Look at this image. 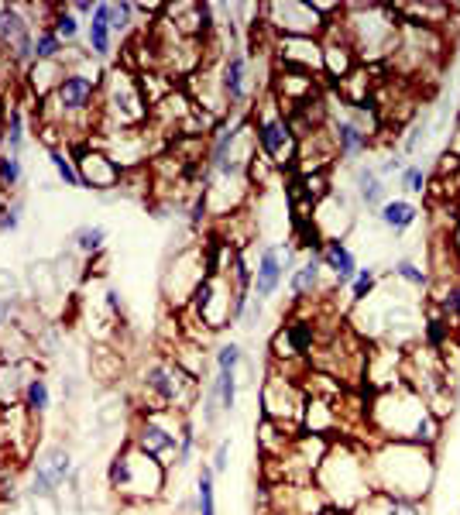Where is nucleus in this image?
Instances as JSON below:
<instances>
[{
  "instance_id": "nucleus-1",
  "label": "nucleus",
  "mask_w": 460,
  "mask_h": 515,
  "mask_svg": "<svg viewBox=\"0 0 460 515\" xmlns=\"http://www.w3.org/2000/svg\"><path fill=\"white\" fill-rule=\"evenodd\" d=\"M368 426L378 440L419 443V447H436L443 433V419L426 406V399L409 382L378 388L368 406Z\"/></svg>"
},
{
  "instance_id": "nucleus-2",
  "label": "nucleus",
  "mask_w": 460,
  "mask_h": 515,
  "mask_svg": "<svg viewBox=\"0 0 460 515\" xmlns=\"http://www.w3.org/2000/svg\"><path fill=\"white\" fill-rule=\"evenodd\" d=\"M368 471L375 495H402L423 502L436 481V457L433 447L378 440L368 450Z\"/></svg>"
},
{
  "instance_id": "nucleus-3",
  "label": "nucleus",
  "mask_w": 460,
  "mask_h": 515,
  "mask_svg": "<svg viewBox=\"0 0 460 515\" xmlns=\"http://www.w3.org/2000/svg\"><path fill=\"white\" fill-rule=\"evenodd\" d=\"M313 485L323 491V498L337 512H358L375 488H371V471H368V450L354 447V443L340 440L327 447V457L316 467Z\"/></svg>"
},
{
  "instance_id": "nucleus-4",
  "label": "nucleus",
  "mask_w": 460,
  "mask_h": 515,
  "mask_svg": "<svg viewBox=\"0 0 460 515\" xmlns=\"http://www.w3.org/2000/svg\"><path fill=\"white\" fill-rule=\"evenodd\" d=\"M340 35L358 55L361 66H378V62L392 59L395 45H399V14L395 7H378V4H344L340 14Z\"/></svg>"
},
{
  "instance_id": "nucleus-5",
  "label": "nucleus",
  "mask_w": 460,
  "mask_h": 515,
  "mask_svg": "<svg viewBox=\"0 0 460 515\" xmlns=\"http://www.w3.org/2000/svg\"><path fill=\"white\" fill-rule=\"evenodd\" d=\"M165 481H169V467L155 457H148L145 450H138L128 440L107 464V485L114 495H121L131 505L158 502L165 495Z\"/></svg>"
},
{
  "instance_id": "nucleus-6",
  "label": "nucleus",
  "mask_w": 460,
  "mask_h": 515,
  "mask_svg": "<svg viewBox=\"0 0 460 515\" xmlns=\"http://www.w3.org/2000/svg\"><path fill=\"white\" fill-rule=\"evenodd\" d=\"M138 388H141V399H145L141 406L169 409L176 416H186L200 402L203 392V385L193 375H186L172 358H155L152 364H145L138 375Z\"/></svg>"
},
{
  "instance_id": "nucleus-7",
  "label": "nucleus",
  "mask_w": 460,
  "mask_h": 515,
  "mask_svg": "<svg viewBox=\"0 0 460 515\" xmlns=\"http://www.w3.org/2000/svg\"><path fill=\"white\" fill-rule=\"evenodd\" d=\"M251 114V134H255V148L272 169H285L296 162L299 155V138L289 128V117L282 114L279 100L272 93H261L255 100Z\"/></svg>"
},
{
  "instance_id": "nucleus-8",
  "label": "nucleus",
  "mask_w": 460,
  "mask_h": 515,
  "mask_svg": "<svg viewBox=\"0 0 460 515\" xmlns=\"http://www.w3.org/2000/svg\"><path fill=\"white\" fill-rule=\"evenodd\" d=\"M152 107L141 97V86H138V76L124 66H114L107 76H103V86H100V100H97V117L107 128L114 131H128V128H138V124L148 121Z\"/></svg>"
},
{
  "instance_id": "nucleus-9",
  "label": "nucleus",
  "mask_w": 460,
  "mask_h": 515,
  "mask_svg": "<svg viewBox=\"0 0 460 515\" xmlns=\"http://www.w3.org/2000/svg\"><path fill=\"white\" fill-rule=\"evenodd\" d=\"M131 443L138 450H145L148 457L162 461L165 467L176 464V457H179V416L169 409L141 406L138 416H134Z\"/></svg>"
},
{
  "instance_id": "nucleus-10",
  "label": "nucleus",
  "mask_w": 460,
  "mask_h": 515,
  "mask_svg": "<svg viewBox=\"0 0 460 515\" xmlns=\"http://www.w3.org/2000/svg\"><path fill=\"white\" fill-rule=\"evenodd\" d=\"M230 303H234V285L227 272H206L203 282L196 285L193 299H189V313L206 327V334H220L230 323Z\"/></svg>"
},
{
  "instance_id": "nucleus-11",
  "label": "nucleus",
  "mask_w": 460,
  "mask_h": 515,
  "mask_svg": "<svg viewBox=\"0 0 460 515\" xmlns=\"http://www.w3.org/2000/svg\"><path fill=\"white\" fill-rule=\"evenodd\" d=\"M303 409H306V388L292 382L285 371L282 375L279 371H268V378L261 382V416L285 426H299L303 423Z\"/></svg>"
},
{
  "instance_id": "nucleus-12",
  "label": "nucleus",
  "mask_w": 460,
  "mask_h": 515,
  "mask_svg": "<svg viewBox=\"0 0 460 515\" xmlns=\"http://www.w3.org/2000/svg\"><path fill=\"white\" fill-rule=\"evenodd\" d=\"M73 454L62 443H49L42 454L31 461V481H28V495L42 498V502H55L62 485H69L73 478Z\"/></svg>"
},
{
  "instance_id": "nucleus-13",
  "label": "nucleus",
  "mask_w": 460,
  "mask_h": 515,
  "mask_svg": "<svg viewBox=\"0 0 460 515\" xmlns=\"http://www.w3.org/2000/svg\"><path fill=\"white\" fill-rule=\"evenodd\" d=\"M261 18L275 35L289 38H323L327 21L316 14L313 0H285V4H261Z\"/></svg>"
},
{
  "instance_id": "nucleus-14",
  "label": "nucleus",
  "mask_w": 460,
  "mask_h": 515,
  "mask_svg": "<svg viewBox=\"0 0 460 515\" xmlns=\"http://www.w3.org/2000/svg\"><path fill=\"white\" fill-rule=\"evenodd\" d=\"M69 155L76 162V172H79V186L83 189H93V193H107V189H121V179H124V169L114 162L100 145L93 141H79V145H66Z\"/></svg>"
},
{
  "instance_id": "nucleus-15",
  "label": "nucleus",
  "mask_w": 460,
  "mask_h": 515,
  "mask_svg": "<svg viewBox=\"0 0 460 515\" xmlns=\"http://www.w3.org/2000/svg\"><path fill=\"white\" fill-rule=\"evenodd\" d=\"M217 83H220V93H224L230 114L244 110V103L255 93V83H251V59L241 45H227V55L220 59V69H217Z\"/></svg>"
},
{
  "instance_id": "nucleus-16",
  "label": "nucleus",
  "mask_w": 460,
  "mask_h": 515,
  "mask_svg": "<svg viewBox=\"0 0 460 515\" xmlns=\"http://www.w3.org/2000/svg\"><path fill=\"white\" fill-rule=\"evenodd\" d=\"M203 275H206V255H203V248L182 251V255H176V261H172L169 272H165V279H162L165 299H169L172 306L189 303V299H193V292H196V285L203 282Z\"/></svg>"
},
{
  "instance_id": "nucleus-17",
  "label": "nucleus",
  "mask_w": 460,
  "mask_h": 515,
  "mask_svg": "<svg viewBox=\"0 0 460 515\" xmlns=\"http://www.w3.org/2000/svg\"><path fill=\"white\" fill-rule=\"evenodd\" d=\"M272 59L279 69H296V73L323 76V42L320 38H289L275 35Z\"/></svg>"
},
{
  "instance_id": "nucleus-18",
  "label": "nucleus",
  "mask_w": 460,
  "mask_h": 515,
  "mask_svg": "<svg viewBox=\"0 0 460 515\" xmlns=\"http://www.w3.org/2000/svg\"><path fill=\"white\" fill-rule=\"evenodd\" d=\"M285 272H289V248L282 244H261L258 261H255V285H251V296L255 299H272L282 289Z\"/></svg>"
},
{
  "instance_id": "nucleus-19",
  "label": "nucleus",
  "mask_w": 460,
  "mask_h": 515,
  "mask_svg": "<svg viewBox=\"0 0 460 515\" xmlns=\"http://www.w3.org/2000/svg\"><path fill=\"white\" fill-rule=\"evenodd\" d=\"M272 358L275 361H303L313 354L316 347V323L313 320H292V323H282L279 330L272 334Z\"/></svg>"
},
{
  "instance_id": "nucleus-20",
  "label": "nucleus",
  "mask_w": 460,
  "mask_h": 515,
  "mask_svg": "<svg viewBox=\"0 0 460 515\" xmlns=\"http://www.w3.org/2000/svg\"><path fill=\"white\" fill-rule=\"evenodd\" d=\"M320 292H333V282L327 279V272H323L320 258L309 255L303 265L289 272V296L296 299V303H309V299H316Z\"/></svg>"
},
{
  "instance_id": "nucleus-21",
  "label": "nucleus",
  "mask_w": 460,
  "mask_h": 515,
  "mask_svg": "<svg viewBox=\"0 0 460 515\" xmlns=\"http://www.w3.org/2000/svg\"><path fill=\"white\" fill-rule=\"evenodd\" d=\"M316 258H320V265H323V272H327V279L333 282V289H347L361 268L358 258H354V251L347 248L344 241H327Z\"/></svg>"
},
{
  "instance_id": "nucleus-22",
  "label": "nucleus",
  "mask_w": 460,
  "mask_h": 515,
  "mask_svg": "<svg viewBox=\"0 0 460 515\" xmlns=\"http://www.w3.org/2000/svg\"><path fill=\"white\" fill-rule=\"evenodd\" d=\"M0 124H4V155H25L28 148V117L18 100L0 103Z\"/></svg>"
},
{
  "instance_id": "nucleus-23",
  "label": "nucleus",
  "mask_w": 460,
  "mask_h": 515,
  "mask_svg": "<svg viewBox=\"0 0 460 515\" xmlns=\"http://www.w3.org/2000/svg\"><path fill=\"white\" fill-rule=\"evenodd\" d=\"M114 31H110V21H107V4H97L93 7V18L86 21V52L93 59H110L114 55Z\"/></svg>"
},
{
  "instance_id": "nucleus-24",
  "label": "nucleus",
  "mask_w": 460,
  "mask_h": 515,
  "mask_svg": "<svg viewBox=\"0 0 460 515\" xmlns=\"http://www.w3.org/2000/svg\"><path fill=\"white\" fill-rule=\"evenodd\" d=\"M416 220H419V206L412 200H406V196L385 200L382 210H378V224H382L385 231H392L395 237L412 231V227H416Z\"/></svg>"
},
{
  "instance_id": "nucleus-25",
  "label": "nucleus",
  "mask_w": 460,
  "mask_h": 515,
  "mask_svg": "<svg viewBox=\"0 0 460 515\" xmlns=\"http://www.w3.org/2000/svg\"><path fill=\"white\" fill-rule=\"evenodd\" d=\"M354 189H358V200L368 206V210H382V203L388 200L385 179L378 176L375 165H361V169L354 172Z\"/></svg>"
},
{
  "instance_id": "nucleus-26",
  "label": "nucleus",
  "mask_w": 460,
  "mask_h": 515,
  "mask_svg": "<svg viewBox=\"0 0 460 515\" xmlns=\"http://www.w3.org/2000/svg\"><path fill=\"white\" fill-rule=\"evenodd\" d=\"M107 237L110 231L103 224H79L73 234H69V248L76 251L79 258H97L103 255V248H107Z\"/></svg>"
},
{
  "instance_id": "nucleus-27",
  "label": "nucleus",
  "mask_w": 460,
  "mask_h": 515,
  "mask_svg": "<svg viewBox=\"0 0 460 515\" xmlns=\"http://www.w3.org/2000/svg\"><path fill=\"white\" fill-rule=\"evenodd\" d=\"M62 76H66V66H62V62H31L28 86H31V93H35L38 100H45V97H52V93H55V86L62 83Z\"/></svg>"
},
{
  "instance_id": "nucleus-28",
  "label": "nucleus",
  "mask_w": 460,
  "mask_h": 515,
  "mask_svg": "<svg viewBox=\"0 0 460 515\" xmlns=\"http://www.w3.org/2000/svg\"><path fill=\"white\" fill-rule=\"evenodd\" d=\"M454 323L447 320V316L440 313V309H430V313L423 316V344H426V351H433V354H440L443 347L450 344V337H454Z\"/></svg>"
},
{
  "instance_id": "nucleus-29",
  "label": "nucleus",
  "mask_w": 460,
  "mask_h": 515,
  "mask_svg": "<svg viewBox=\"0 0 460 515\" xmlns=\"http://www.w3.org/2000/svg\"><path fill=\"white\" fill-rule=\"evenodd\" d=\"M21 406H25L35 419H42L45 412L52 409V388H49V382H45V375L28 378L25 392H21Z\"/></svg>"
},
{
  "instance_id": "nucleus-30",
  "label": "nucleus",
  "mask_w": 460,
  "mask_h": 515,
  "mask_svg": "<svg viewBox=\"0 0 460 515\" xmlns=\"http://www.w3.org/2000/svg\"><path fill=\"white\" fill-rule=\"evenodd\" d=\"M196 515H217V474L210 461H203L196 474Z\"/></svg>"
},
{
  "instance_id": "nucleus-31",
  "label": "nucleus",
  "mask_w": 460,
  "mask_h": 515,
  "mask_svg": "<svg viewBox=\"0 0 460 515\" xmlns=\"http://www.w3.org/2000/svg\"><path fill=\"white\" fill-rule=\"evenodd\" d=\"M52 31L62 38L66 45H73L79 35H86V25L76 18L73 11H69V4H59L55 7V18H52Z\"/></svg>"
},
{
  "instance_id": "nucleus-32",
  "label": "nucleus",
  "mask_w": 460,
  "mask_h": 515,
  "mask_svg": "<svg viewBox=\"0 0 460 515\" xmlns=\"http://www.w3.org/2000/svg\"><path fill=\"white\" fill-rule=\"evenodd\" d=\"M62 55H66V42H62L52 28H38L35 31V62H62Z\"/></svg>"
},
{
  "instance_id": "nucleus-33",
  "label": "nucleus",
  "mask_w": 460,
  "mask_h": 515,
  "mask_svg": "<svg viewBox=\"0 0 460 515\" xmlns=\"http://www.w3.org/2000/svg\"><path fill=\"white\" fill-rule=\"evenodd\" d=\"M49 162H52V169H55V179H59V186L83 189V186H79V172H76V162H73V155H69V148H52Z\"/></svg>"
},
{
  "instance_id": "nucleus-34",
  "label": "nucleus",
  "mask_w": 460,
  "mask_h": 515,
  "mask_svg": "<svg viewBox=\"0 0 460 515\" xmlns=\"http://www.w3.org/2000/svg\"><path fill=\"white\" fill-rule=\"evenodd\" d=\"M220 412H224V406H220V385H217V378H210L206 388L200 392V416H203L206 430H217Z\"/></svg>"
},
{
  "instance_id": "nucleus-35",
  "label": "nucleus",
  "mask_w": 460,
  "mask_h": 515,
  "mask_svg": "<svg viewBox=\"0 0 460 515\" xmlns=\"http://www.w3.org/2000/svg\"><path fill=\"white\" fill-rule=\"evenodd\" d=\"M21 186H25V158L0 155V189L11 196L14 189H21Z\"/></svg>"
},
{
  "instance_id": "nucleus-36",
  "label": "nucleus",
  "mask_w": 460,
  "mask_h": 515,
  "mask_svg": "<svg viewBox=\"0 0 460 515\" xmlns=\"http://www.w3.org/2000/svg\"><path fill=\"white\" fill-rule=\"evenodd\" d=\"M196 447H200V437H196V419L186 412V416H179V457H176V467H186L189 461H193Z\"/></svg>"
},
{
  "instance_id": "nucleus-37",
  "label": "nucleus",
  "mask_w": 460,
  "mask_h": 515,
  "mask_svg": "<svg viewBox=\"0 0 460 515\" xmlns=\"http://www.w3.org/2000/svg\"><path fill=\"white\" fill-rule=\"evenodd\" d=\"M347 289H351V303L364 306L371 296H375V289H378V268H371V265L358 268V275H354V282L347 285Z\"/></svg>"
},
{
  "instance_id": "nucleus-38",
  "label": "nucleus",
  "mask_w": 460,
  "mask_h": 515,
  "mask_svg": "<svg viewBox=\"0 0 460 515\" xmlns=\"http://www.w3.org/2000/svg\"><path fill=\"white\" fill-rule=\"evenodd\" d=\"M392 275H395L399 282L412 285V289H430V282H433L430 272H426L423 265H416L412 258H399V261H395V265H392Z\"/></svg>"
},
{
  "instance_id": "nucleus-39",
  "label": "nucleus",
  "mask_w": 460,
  "mask_h": 515,
  "mask_svg": "<svg viewBox=\"0 0 460 515\" xmlns=\"http://www.w3.org/2000/svg\"><path fill=\"white\" fill-rule=\"evenodd\" d=\"M426 186H430V176H426L423 165L409 162L406 169L399 172V189H402V193H406V200H409V196H423V193H426Z\"/></svg>"
},
{
  "instance_id": "nucleus-40",
  "label": "nucleus",
  "mask_w": 460,
  "mask_h": 515,
  "mask_svg": "<svg viewBox=\"0 0 460 515\" xmlns=\"http://www.w3.org/2000/svg\"><path fill=\"white\" fill-rule=\"evenodd\" d=\"M244 347L237 344V340H224V344L217 347V354H213V364H217V371H237L244 364Z\"/></svg>"
},
{
  "instance_id": "nucleus-41",
  "label": "nucleus",
  "mask_w": 460,
  "mask_h": 515,
  "mask_svg": "<svg viewBox=\"0 0 460 515\" xmlns=\"http://www.w3.org/2000/svg\"><path fill=\"white\" fill-rule=\"evenodd\" d=\"M436 309H440L450 323H457L460 327V279H454L447 289L440 292V296H436Z\"/></svg>"
},
{
  "instance_id": "nucleus-42",
  "label": "nucleus",
  "mask_w": 460,
  "mask_h": 515,
  "mask_svg": "<svg viewBox=\"0 0 460 515\" xmlns=\"http://www.w3.org/2000/svg\"><path fill=\"white\" fill-rule=\"evenodd\" d=\"M217 385H220V406L230 416L237 409V392H241V382H237V371H217Z\"/></svg>"
},
{
  "instance_id": "nucleus-43",
  "label": "nucleus",
  "mask_w": 460,
  "mask_h": 515,
  "mask_svg": "<svg viewBox=\"0 0 460 515\" xmlns=\"http://www.w3.org/2000/svg\"><path fill=\"white\" fill-rule=\"evenodd\" d=\"M131 18H134V4H107V21L114 38H124L131 31Z\"/></svg>"
},
{
  "instance_id": "nucleus-44",
  "label": "nucleus",
  "mask_w": 460,
  "mask_h": 515,
  "mask_svg": "<svg viewBox=\"0 0 460 515\" xmlns=\"http://www.w3.org/2000/svg\"><path fill=\"white\" fill-rule=\"evenodd\" d=\"M21 224H25V200L7 203L4 213H0V234H18Z\"/></svg>"
},
{
  "instance_id": "nucleus-45",
  "label": "nucleus",
  "mask_w": 460,
  "mask_h": 515,
  "mask_svg": "<svg viewBox=\"0 0 460 515\" xmlns=\"http://www.w3.org/2000/svg\"><path fill=\"white\" fill-rule=\"evenodd\" d=\"M230 450H234V443H230V437L227 440H220L217 447H213V457H210V467H213V474H224L227 467H230Z\"/></svg>"
},
{
  "instance_id": "nucleus-46",
  "label": "nucleus",
  "mask_w": 460,
  "mask_h": 515,
  "mask_svg": "<svg viewBox=\"0 0 460 515\" xmlns=\"http://www.w3.org/2000/svg\"><path fill=\"white\" fill-rule=\"evenodd\" d=\"M426 131H430V121H416L412 124V131H409V138L402 141V155H412L419 148V141L426 138Z\"/></svg>"
},
{
  "instance_id": "nucleus-47",
  "label": "nucleus",
  "mask_w": 460,
  "mask_h": 515,
  "mask_svg": "<svg viewBox=\"0 0 460 515\" xmlns=\"http://www.w3.org/2000/svg\"><path fill=\"white\" fill-rule=\"evenodd\" d=\"M406 165H409L406 155L399 152V155H388L382 165H375V169H378V176H382V179H392V176H399V172L406 169Z\"/></svg>"
},
{
  "instance_id": "nucleus-48",
  "label": "nucleus",
  "mask_w": 460,
  "mask_h": 515,
  "mask_svg": "<svg viewBox=\"0 0 460 515\" xmlns=\"http://www.w3.org/2000/svg\"><path fill=\"white\" fill-rule=\"evenodd\" d=\"M18 289H21L18 275L7 272V268H0V299H14L18 296Z\"/></svg>"
},
{
  "instance_id": "nucleus-49",
  "label": "nucleus",
  "mask_w": 460,
  "mask_h": 515,
  "mask_svg": "<svg viewBox=\"0 0 460 515\" xmlns=\"http://www.w3.org/2000/svg\"><path fill=\"white\" fill-rule=\"evenodd\" d=\"M261 313H265V303L261 299L251 296V303H248V313H244V330H258V323H261Z\"/></svg>"
},
{
  "instance_id": "nucleus-50",
  "label": "nucleus",
  "mask_w": 460,
  "mask_h": 515,
  "mask_svg": "<svg viewBox=\"0 0 460 515\" xmlns=\"http://www.w3.org/2000/svg\"><path fill=\"white\" fill-rule=\"evenodd\" d=\"M103 299H107V309H110V316H121V313H124L121 292H117V289H107V296H103Z\"/></svg>"
},
{
  "instance_id": "nucleus-51",
  "label": "nucleus",
  "mask_w": 460,
  "mask_h": 515,
  "mask_svg": "<svg viewBox=\"0 0 460 515\" xmlns=\"http://www.w3.org/2000/svg\"><path fill=\"white\" fill-rule=\"evenodd\" d=\"M76 392H79V378L76 375L62 378V399H76Z\"/></svg>"
},
{
  "instance_id": "nucleus-52",
  "label": "nucleus",
  "mask_w": 460,
  "mask_h": 515,
  "mask_svg": "<svg viewBox=\"0 0 460 515\" xmlns=\"http://www.w3.org/2000/svg\"><path fill=\"white\" fill-rule=\"evenodd\" d=\"M7 203H11V200H7V193H4V189H0V213H4V206Z\"/></svg>"
},
{
  "instance_id": "nucleus-53",
  "label": "nucleus",
  "mask_w": 460,
  "mask_h": 515,
  "mask_svg": "<svg viewBox=\"0 0 460 515\" xmlns=\"http://www.w3.org/2000/svg\"><path fill=\"white\" fill-rule=\"evenodd\" d=\"M454 402H460V378L454 382Z\"/></svg>"
},
{
  "instance_id": "nucleus-54",
  "label": "nucleus",
  "mask_w": 460,
  "mask_h": 515,
  "mask_svg": "<svg viewBox=\"0 0 460 515\" xmlns=\"http://www.w3.org/2000/svg\"><path fill=\"white\" fill-rule=\"evenodd\" d=\"M454 241H457V244H454V248H457V258H460V227H457V234H454Z\"/></svg>"
},
{
  "instance_id": "nucleus-55",
  "label": "nucleus",
  "mask_w": 460,
  "mask_h": 515,
  "mask_svg": "<svg viewBox=\"0 0 460 515\" xmlns=\"http://www.w3.org/2000/svg\"><path fill=\"white\" fill-rule=\"evenodd\" d=\"M0 152H4V124H0Z\"/></svg>"
},
{
  "instance_id": "nucleus-56",
  "label": "nucleus",
  "mask_w": 460,
  "mask_h": 515,
  "mask_svg": "<svg viewBox=\"0 0 460 515\" xmlns=\"http://www.w3.org/2000/svg\"><path fill=\"white\" fill-rule=\"evenodd\" d=\"M261 515H285V512H279V509H268V512H261Z\"/></svg>"
},
{
  "instance_id": "nucleus-57",
  "label": "nucleus",
  "mask_w": 460,
  "mask_h": 515,
  "mask_svg": "<svg viewBox=\"0 0 460 515\" xmlns=\"http://www.w3.org/2000/svg\"><path fill=\"white\" fill-rule=\"evenodd\" d=\"M4 69H7V66H4V59H0V73H4Z\"/></svg>"
},
{
  "instance_id": "nucleus-58",
  "label": "nucleus",
  "mask_w": 460,
  "mask_h": 515,
  "mask_svg": "<svg viewBox=\"0 0 460 515\" xmlns=\"http://www.w3.org/2000/svg\"><path fill=\"white\" fill-rule=\"evenodd\" d=\"M457 176H460V162H457Z\"/></svg>"
}]
</instances>
